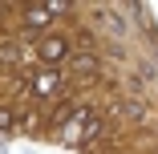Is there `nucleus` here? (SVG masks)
<instances>
[{
    "label": "nucleus",
    "instance_id": "obj_1",
    "mask_svg": "<svg viewBox=\"0 0 158 154\" xmlns=\"http://www.w3.org/2000/svg\"><path fill=\"white\" fill-rule=\"evenodd\" d=\"M69 4H61V0H49V4H28L24 8V24L28 28H45L53 20V12H65Z\"/></svg>",
    "mask_w": 158,
    "mask_h": 154
},
{
    "label": "nucleus",
    "instance_id": "obj_2",
    "mask_svg": "<svg viewBox=\"0 0 158 154\" xmlns=\"http://www.w3.org/2000/svg\"><path fill=\"white\" fill-rule=\"evenodd\" d=\"M61 89H65V81H61L57 69H41V73L33 77V94H37V98H57Z\"/></svg>",
    "mask_w": 158,
    "mask_h": 154
},
{
    "label": "nucleus",
    "instance_id": "obj_3",
    "mask_svg": "<svg viewBox=\"0 0 158 154\" xmlns=\"http://www.w3.org/2000/svg\"><path fill=\"white\" fill-rule=\"evenodd\" d=\"M37 53H41V61L57 65V61H65V57H69V41H65V37H45V41L37 45Z\"/></svg>",
    "mask_w": 158,
    "mask_h": 154
},
{
    "label": "nucleus",
    "instance_id": "obj_4",
    "mask_svg": "<svg viewBox=\"0 0 158 154\" xmlns=\"http://www.w3.org/2000/svg\"><path fill=\"white\" fill-rule=\"evenodd\" d=\"M118 114H126L130 122H146V118H150V110H146V102H142V98H126V102L118 106Z\"/></svg>",
    "mask_w": 158,
    "mask_h": 154
},
{
    "label": "nucleus",
    "instance_id": "obj_5",
    "mask_svg": "<svg viewBox=\"0 0 158 154\" xmlns=\"http://www.w3.org/2000/svg\"><path fill=\"white\" fill-rule=\"evenodd\" d=\"M73 73H98V57H89V53L73 57Z\"/></svg>",
    "mask_w": 158,
    "mask_h": 154
},
{
    "label": "nucleus",
    "instance_id": "obj_6",
    "mask_svg": "<svg viewBox=\"0 0 158 154\" xmlns=\"http://www.w3.org/2000/svg\"><path fill=\"white\" fill-rule=\"evenodd\" d=\"M0 130H4V134L20 130V126H16V110H8V106H0Z\"/></svg>",
    "mask_w": 158,
    "mask_h": 154
},
{
    "label": "nucleus",
    "instance_id": "obj_7",
    "mask_svg": "<svg viewBox=\"0 0 158 154\" xmlns=\"http://www.w3.org/2000/svg\"><path fill=\"white\" fill-rule=\"evenodd\" d=\"M16 61H20L16 45H12V41H4V45H0V65H16Z\"/></svg>",
    "mask_w": 158,
    "mask_h": 154
}]
</instances>
